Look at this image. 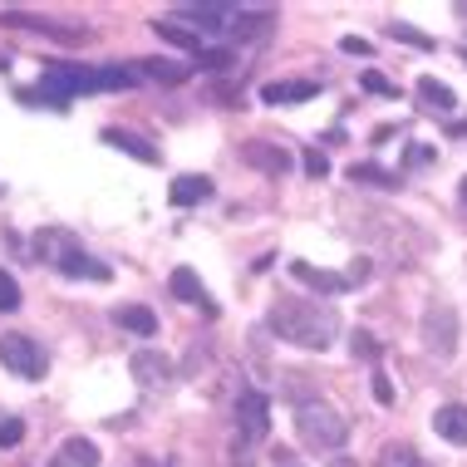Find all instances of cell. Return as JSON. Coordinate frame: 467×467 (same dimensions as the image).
I'll use <instances>...</instances> for the list:
<instances>
[{"label":"cell","mask_w":467,"mask_h":467,"mask_svg":"<svg viewBox=\"0 0 467 467\" xmlns=\"http://www.w3.org/2000/svg\"><path fill=\"white\" fill-rule=\"evenodd\" d=\"M462 59H467V55H462Z\"/></svg>","instance_id":"ab89813d"},{"label":"cell","mask_w":467,"mask_h":467,"mask_svg":"<svg viewBox=\"0 0 467 467\" xmlns=\"http://www.w3.org/2000/svg\"><path fill=\"white\" fill-rule=\"evenodd\" d=\"M266 325L285 339V345H300V349H330L335 335H339L335 306H325V300H300V296L275 300L266 310Z\"/></svg>","instance_id":"6da1fadb"},{"label":"cell","mask_w":467,"mask_h":467,"mask_svg":"<svg viewBox=\"0 0 467 467\" xmlns=\"http://www.w3.org/2000/svg\"><path fill=\"white\" fill-rule=\"evenodd\" d=\"M59 452H65L74 467H99V443H94V438H65V448H59Z\"/></svg>","instance_id":"cb8c5ba5"},{"label":"cell","mask_w":467,"mask_h":467,"mask_svg":"<svg viewBox=\"0 0 467 467\" xmlns=\"http://www.w3.org/2000/svg\"><path fill=\"white\" fill-rule=\"evenodd\" d=\"M55 266L69 275V281H113V266H104L99 256H89V251H79L69 242V236H59V256Z\"/></svg>","instance_id":"52a82bcc"},{"label":"cell","mask_w":467,"mask_h":467,"mask_svg":"<svg viewBox=\"0 0 467 467\" xmlns=\"http://www.w3.org/2000/svg\"><path fill=\"white\" fill-rule=\"evenodd\" d=\"M374 399H379V403H394V384H389L379 369H374Z\"/></svg>","instance_id":"d6a6232c"},{"label":"cell","mask_w":467,"mask_h":467,"mask_svg":"<svg viewBox=\"0 0 467 467\" xmlns=\"http://www.w3.org/2000/svg\"><path fill=\"white\" fill-rule=\"evenodd\" d=\"M0 364H5L10 374H20V379H45L49 355L30 335H0Z\"/></svg>","instance_id":"277c9868"},{"label":"cell","mask_w":467,"mask_h":467,"mask_svg":"<svg viewBox=\"0 0 467 467\" xmlns=\"http://www.w3.org/2000/svg\"><path fill=\"white\" fill-rule=\"evenodd\" d=\"M364 89H369V94H379V99H399V84H389L384 79V74H374V69H364Z\"/></svg>","instance_id":"f1b7e54d"},{"label":"cell","mask_w":467,"mask_h":467,"mask_svg":"<svg viewBox=\"0 0 467 467\" xmlns=\"http://www.w3.org/2000/svg\"><path fill=\"white\" fill-rule=\"evenodd\" d=\"M409 162H413V168H423V162H433V148H428V143H413Z\"/></svg>","instance_id":"836d02e7"},{"label":"cell","mask_w":467,"mask_h":467,"mask_svg":"<svg viewBox=\"0 0 467 467\" xmlns=\"http://www.w3.org/2000/svg\"><path fill=\"white\" fill-rule=\"evenodd\" d=\"M133 467H168V462H153V458H143V462H133Z\"/></svg>","instance_id":"d590c367"},{"label":"cell","mask_w":467,"mask_h":467,"mask_svg":"<svg viewBox=\"0 0 467 467\" xmlns=\"http://www.w3.org/2000/svg\"><path fill=\"white\" fill-rule=\"evenodd\" d=\"M296 433H300V443L315 448V452H335V448L349 443V423L339 419L330 403H300Z\"/></svg>","instance_id":"3957f363"},{"label":"cell","mask_w":467,"mask_h":467,"mask_svg":"<svg viewBox=\"0 0 467 467\" xmlns=\"http://www.w3.org/2000/svg\"><path fill=\"white\" fill-rule=\"evenodd\" d=\"M172 207H197V202L212 197V178H197V172H182L178 182H172Z\"/></svg>","instance_id":"44dd1931"},{"label":"cell","mask_w":467,"mask_h":467,"mask_svg":"<svg viewBox=\"0 0 467 467\" xmlns=\"http://www.w3.org/2000/svg\"><path fill=\"white\" fill-rule=\"evenodd\" d=\"M236 433H242L246 443H261V438L271 433V399L266 394L246 389V394L236 399Z\"/></svg>","instance_id":"8992f818"},{"label":"cell","mask_w":467,"mask_h":467,"mask_svg":"<svg viewBox=\"0 0 467 467\" xmlns=\"http://www.w3.org/2000/svg\"><path fill=\"white\" fill-rule=\"evenodd\" d=\"M20 438H25V423H20V419H10V413H5V419H0V448H16Z\"/></svg>","instance_id":"f546056e"},{"label":"cell","mask_w":467,"mask_h":467,"mask_svg":"<svg viewBox=\"0 0 467 467\" xmlns=\"http://www.w3.org/2000/svg\"><path fill=\"white\" fill-rule=\"evenodd\" d=\"M389 40H399V45H413V49H433V35H423L419 25H389Z\"/></svg>","instance_id":"d4e9b609"},{"label":"cell","mask_w":467,"mask_h":467,"mask_svg":"<svg viewBox=\"0 0 467 467\" xmlns=\"http://www.w3.org/2000/svg\"><path fill=\"white\" fill-rule=\"evenodd\" d=\"M168 290L178 300H192V306H202V315H217V306L207 300V290H202V281H197V271H187V266H178L168 275Z\"/></svg>","instance_id":"9a60e30c"},{"label":"cell","mask_w":467,"mask_h":467,"mask_svg":"<svg viewBox=\"0 0 467 467\" xmlns=\"http://www.w3.org/2000/svg\"><path fill=\"white\" fill-rule=\"evenodd\" d=\"M187 69H202V74H232V69H236V55H232V49H202V55H197Z\"/></svg>","instance_id":"603a6c76"},{"label":"cell","mask_w":467,"mask_h":467,"mask_svg":"<svg viewBox=\"0 0 467 467\" xmlns=\"http://www.w3.org/2000/svg\"><path fill=\"white\" fill-rule=\"evenodd\" d=\"M242 158L251 162V168H261L266 178H285V172H290V153H285V148H275V143H266V138L246 143V148H242Z\"/></svg>","instance_id":"8fae6325"},{"label":"cell","mask_w":467,"mask_h":467,"mask_svg":"<svg viewBox=\"0 0 467 467\" xmlns=\"http://www.w3.org/2000/svg\"><path fill=\"white\" fill-rule=\"evenodd\" d=\"M104 143H109V148H119V153H129V158H138V162H148V168L158 162V148L148 143V138L129 133V129H104Z\"/></svg>","instance_id":"2e32d148"},{"label":"cell","mask_w":467,"mask_h":467,"mask_svg":"<svg viewBox=\"0 0 467 467\" xmlns=\"http://www.w3.org/2000/svg\"><path fill=\"white\" fill-rule=\"evenodd\" d=\"M325 172H330V158L320 148H306V178H325Z\"/></svg>","instance_id":"4dcf8cb0"},{"label":"cell","mask_w":467,"mask_h":467,"mask_svg":"<svg viewBox=\"0 0 467 467\" xmlns=\"http://www.w3.org/2000/svg\"><path fill=\"white\" fill-rule=\"evenodd\" d=\"M433 428H438V438L467 448V409H462V403H443V409L433 413Z\"/></svg>","instance_id":"e0dca14e"},{"label":"cell","mask_w":467,"mask_h":467,"mask_svg":"<svg viewBox=\"0 0 467 467\" xmlns=\"http://www.w3.org/2000/svg\"><path fill=\"white\" fill-rule=\"evenodd\" d=\"M349 355L364 359V364H379V355H384V349H379V339H374L369 330H355V335H349Z\"/></svg>","instance_id":"484cf974"},{"label":"cell","mask_w":467,"mask_h":467,"mask_svg":"<svg viewBox=\"0 0 467 467\" xmlns=\"http://www.w3.org/2000/svg\"><path fill=\"white\" fill-rule=\"evenodd\" d=\"M129 374H133V384H143V389H162V384L172 379V359L162 355V349L143 345V349H133V359H129Z\"/></svg>","instance_id":"ba28073f"},{"label":"cell","mask_w":467,"mask_h":467,"mask_svg":"<svg viewBox=\"0 0 467 467\" xmlns=\"http://www.w3.org/2000/svg\"><path fill=\"white\" fill-rule=\"evenodd\" d=\"M419 104H423L428 113H443V119H448V113L458 109V94H452L448 84H438L433 74H423V79H419Z\"/></svg>","instance_id":"d6986e66"},{"label":"cell","mask_w":467,"mask_h":467,"mask_svg":"<svg viewBox=\"0 0 467 467\" xmlns=\"http://www.w3.org/2000/svg\"><path fill=\"white\" fill-rule=\"evenodd\" d=\"M45 467H74V462H69V458H65V452H55V458H49V462H45Z\"/></svg>","instance_id":"e575fe53"},{"label":"cell","mask_w":467,"mask_h":467,"mask_svg":"<svg viewBox=\"0 0 467 467\" xmlns=\"http://www.w3.org/2000/svg\"><path fill=\"white\" fill-rule=\"evenodd\" d=\"M271 25H275L271 10H236L232 25H226V40H261Z\"/></svg>","instance_id":"4fadbf2b"},{"label":"cell","mask_w":467,"mask_h":467,"mask_svg":"<svg viewBox=\"0 0 467 467\" xmlns=\"http://www.w3.org/2000/svg\"><path fill=\"white\" fill-rule=\"evenodd\" d=\"M20 281H16V275H10L5 266H0V315H10V310H20Z\"/></svg>","instance_id":"83f0119b"},{"label":"cell","mask_w":467,"mask_h":467,"mask_svg":"<svg viewBox=\"0 0 467 467\" xmlns=\"http://www.w3.org/2000/svg\"><path fill=\"white\" fill-rule=\"evenodd\" d=\"M133 69L123 65H99V69H79V65H45L40 74V94H49L55 104L69 109L74 94H104V89H133Z\"/></svg>","instance_id":"7a4b0ae2"},{"label":"cell","mask_w":467,"mask_h":467,"mask_svg":"<svg viewBox=\"0 0 467 467\" xmlns=\"http://www.w3.org/2000/svg\"><path fill=\"white\" fill-rule=\"evenodd\" d=\"M423 345H428V355L452 359V349H458V310L443 306V300H433V306L423 310Z\"/></svg>","instance_id":"5b68a950"},{"label":"cell","mask_w":467,"mask_h":467,"mask_svg":"<svg viewBox=\"0 0 467 467\" xmlns=\"http://www.w3.org/2000/svg\"><path fill=\"white\" fill-rule=\"evenodd\" d=\"M0 192H5V187H0Z\"/></svg>","instance_id":"f35d334b"},{"label":"cell","mask_w":467,"mask_h":467,"mask_svg":"<svg viewBox=\"0 0 467 467\" xmlns=\"http://www.w3.org/2000/svg\"><path fill=\"white\" fill-rule=\"evenodd\" d=\"M290 275H296L300 285H310V290H325V296H339V290H349L345 275L320 271V266H310V261H290Z\"/></svg>","instance_id":"5bb4252c"},{"label":"cell","mask_w":467,"mask_h":467,"mask_svg":"<svg viewBox=\"0 0 467 467\" xmlns=\"http://www.w3.org/2000/svg\"><path fill=\"white\" fill-rule=\"evenodd\" d=\"M148 30H153L158 40H168L172 49H187V55H202V49H207V45H202V35L187 30V25H178V20H153Z\"/></svg>","instance_id":"ac0fdd59"},{"label":"cell","mask_w":467,"mask_h":467,"mask_svg":"<svg viewBox=\"0 0 467 467\" xmlns=\"http://www.w3.org/2000/svg\"><path fill=\"white\" fill-rule=\"evenodd\" d=\"M320 94L315 79H275V84H261V104L266 109H281V104H306V99Z\"/></svg>","instance_id":"30bf717a"},{"label":"cell","mask_w":467,"mask_h":467,"mask_svg":"<svg viewBox=\"0 0 467 467\" xmlns=\"http://www.w3.org/2000/svg\"><path fill=\"white\" fill-rule=\"evenodd\" d=\"M379 467H423V462L409 443H389L384 452H379Z\"/></svg>","instance_id":"4316f807"},{"label":"cell","mask_w":467,"mask_h":467,"mask_svg":"<svg viewBox=\"0 0 467 467\" xmlns=\"http://www.w3.org/2000/svg\"><path fill=\"white\" fill-rule=\"evenodd\" d=\"M232 16H236V5H217V0H207V5H178V16L172 20H187V25H197L202 35H226V25H232Z\"/></svg>","instance_id":"9c48e42d"},{"label":"cell","mask_w":467,"mask_h":467,"mask_svg":"<svg viewBox=\"0 0 467 467\" xmlns=\"http://www.w3.org/2000/svg\"><path fill=\"white\" fill-rule=\"evenodd\" d=\"M113 320H119L129 335H138V339H153L158 335V315L148 306H119V310H113Z\"/></svg>","instance_id":"ffe728a7"},{"label":"cell","mask_w":467,"mask_h":467,"mask_svg":"<svg viewBox=\"0 0 467 467\" xmlns=\"http://www.w3.org/2000/svg\"><path fill=\"white\" fill-rule=\"evenodd\" d=\"M133 69V79H143V84H182L187 74V65H178V59H138V65H129Z\"/></svg>","instance_id":"7c38bea8"},{"label":"cell","mask_w":467,"mask_h":467,"mask_svg":"<svg viewBox=\"0 0 467 467\" xmlns=\"http://www.w3.org/2000/svg\"><path fill=\"white\" fill-rule=\"evenodd\" d=\"M462 202H467V178H462Z\"/></svg>","instance_id":"74e56055"},{"label":"cell","mask_w":467,"mask_h":467,"mask_svg":"<svg viewBox=\"0 0 467 467\" xmlns=\"http://www.w3.org/2000/svg\"><path fill=\"white\" fill-rule=\"evenodd\" d=\"M339 49H345V55H369V40H359V35H345V40H339Z\"/></svg>","instance_id":"1f68e13d"},{"label":"cell","mask_w":467,"mask_h":467,"mask_svg":"<svg viewBox=\"0 0 467 467\" xmlns=\"http://www.w3.org/2000/svg\"><path fill=\"white\" fill-rule=\"evenodd\" d=\"M349 182H355V187H384V192H389V187H399L394 172L374 168V162H355V168H349Z\"/></svg>","instance_id":"7402d4cb"},{"label":"cell","mask_w":467,"mask_h":467,"mask_svg":"<svg viewBox=\"0 0 467 467\" xmlns=\"http://www.w3.org/2000/svg\"><path fill=\"white\" fill-rule=\"evenodd\" d=\"M330 467H359V462H349V458H335Z\"/></svg>","instance_id":"8d00e7d4"}]
</instances>
